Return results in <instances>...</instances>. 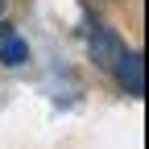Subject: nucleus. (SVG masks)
<instances>
[{
  "label": "nucleus",
  "instance_id": "obj_1",
  "mask_svg": "<svg viewBox=\"0 0 149 149\" xmlns=\"http://www.w3.org/2000/svg\"><path fill=\"white\" fill-rule=\"evenodd\" d=\"M87 54H91V62H95V66L112 70V66H116V58L124 54V42H120L112 29L95 25V29H91V42H87Z\"/></svg>",
  "mask_w": 149,
  "mask_h": 149
},
{
  "label": "nucleus",
  "instance_id": "obj_2",
  "mask_svg": "<svg viewBox=\"0 0 149 149\" xmlns=\"http://www.w3.org/2000/svg\"><path fill=\"white\" fill-rule=\"evenodd\" d=\"M112 74H116V83L128 91V95H145V58L141 54H120L116 66H112Z\"/></svg>",
  "mask_w": 149,
  "mask_h": 149
},
{
  "label": "nucleus",
  "instance_id": "obj_3",
  "mask_svg": "<svg viewBox=\"0 0 149 149\" xmlns=\"http://www.w3.org/2000/svg\"><path fill=\"white\" fill-rule=\"evenodd\" d=\"M29 58V46L21 42V37H4V50H0V62L4 66H21Z\"/></svg>",
  "mask_w": 149,
  "mask_h": 149
}]
</instances>
